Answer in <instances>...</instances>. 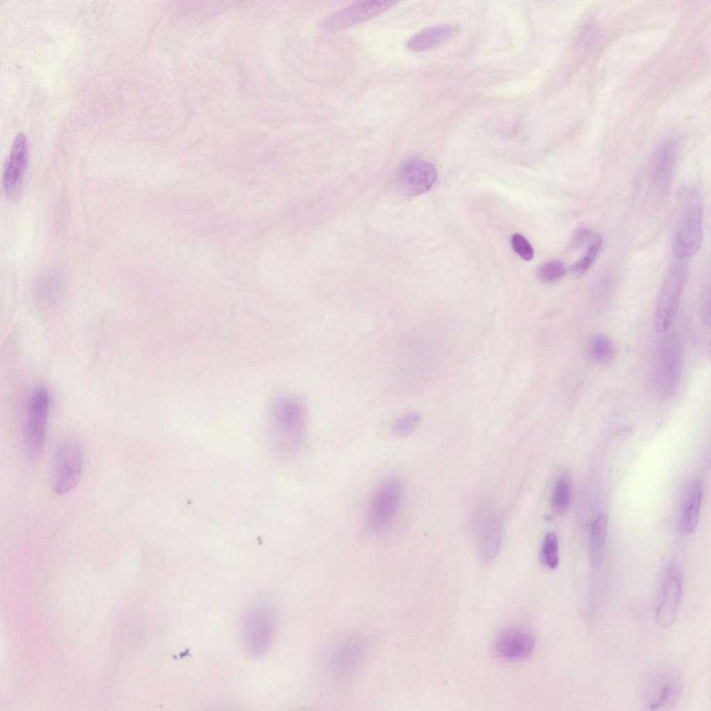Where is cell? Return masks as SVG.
I'll use <instances>...</instances> for the list:
<instances>
[{
  "instance_id": "cell-1",
  "label": "cell",
  "mask_w": 711,
  "mask_h": 711,
  "mask_svg": "<svg viewBox=\"0 0 711 711\" xmlns=\"http://www.w3.org/2000/svg\"><path fill=\"white\" fill-rule=\"evenodd\" d=\"M306 424L304 403L296 396L277 399L269 413V434L275 448L281 453L291 454L302 442Z\"/></svg>"
},
{
  "instance_id": "cell-2",
  "label": "cell",
  "mask_w": 711,
  "mask_h": 711,
  "mask_svg": "<svg viewBox=\"0 0 711 711\" xmlns=\"http://www.w3.org/2000/svg\"><path fill=\"white\" fill-rule=\"evenodd\" d=\"M683 197L672 245L674 255L680 260L698 251L703 237V206L699 194L690 191Z\"/></svg>"
},
{
  "instance_id": "cell-3",
  "label": "cell",
  "mask_w": 711,
  "mask_h": 711,
  "mask_svg": "<svg viewBox=\"0 0 711 711\" xmlns=\"http://www.w3.org/2000/svg\"><path fill=\"white\" fill-rule=\"evenodd\" d=\"M403 494L401 478L388 475L376 487L371 497L367 514V528L378 532L386 528L395 518Z\"/></svg>"
},
{
  "instance_id": "cell-4",
  "label": "cell",
  "mask_w": 711,
  "mask_h": 711,
  "mask_svg": "<svg viewBox=\"0 0 711 711\" xmlns=\"http://www.w3.org/2000/svg\"><path fill=\"white\" fill-rule=\"evenodd\" d=\"M687 274V265L680 261L674 264L664 276L654 311L655 327L658 333H664L671 326L683 296Z\"/></svg>"
},
{
  "instance_id": "cell-5",
  "label": "cell",
  "mask_w": 711,
  "mask_h": 711,
  "mask_svg": "<svg viewBox=\"0 0 711 711\" xmlns=\"http://www.w3.org/2000/svg\"><path fill=\"white\" fill-rule=\"evenodd\" d=\"M683 367V349L676 333L669 334L660 343L655 367V387L664 399L673 396L678 387Z\"/></svg>"
},
{
  "instance_id": "cell-6",
  "label": "cell",
  "mask_w": 711,
  "mask_h": 711,
  "mask_svg": "<svg viewBox=\"0 0 711 711\" xmlns=\"http://www.w3.org/2000/svg\"><path fill=\"white\" fill-rule=\"evenodd\" d=\"M276 615L271 605L258 603L250 607L243 618L242 637L247 653L260 656L269 649L274 635Z\"/></svg>"
},
{
  "instance_id": "cell-7",
  "label": "cell",
  "mask_w": 711,
  "mask_h": 711,
  "mask_svg": "<svg viewBox=\"0 0 711 711\" xmlns=\"http://www.w3.org/2000/svg\"><path fill=\"white\" fill-rule=\"evenodd\" d=\"M49 394L43 387L33 392L24 427V446L26 457L36 460L41 455L47 433Z\"/></svg>"
},
{
  "instance_id": "cell-8",
  "label": "cell",
  "mask_w": 711,
  "mask_h": 711,
  "mask_svg": "<svg viewBox=\"0 0 711 711\" xmlns=\"http://www.w3.org/2000/svg\"><path fill=\"white\" fill-rule=\"evenodd\" d=\"M83 469V455L79 445L72 440L58 444L53 458V488L59 495L72 491L78 484Z\"/></svg>"
},
{
  "instance_id": "cell-9",
  "label": "cell",
  "mask_w": 711,
  "mask_h": 711,
  "mask_svg": "<svg viewBox=\"0 0 711 711\" xmlns=\"http://www.w3.org/2000/svg\"><path fill=\"white\" fill-rule=\"evenodd\" d=\"M437 178L434 166L419 158L407 159L397 169L394 183L402 195L413 197L428 191Z\"/></svg>"
},
{
  "instance_id": "cell-10",
  "label": "cell",
  "mask_w": 711,
  "mask_h": 711,
  "mask_svg": "<svg viewBox=\"0 0 711 711\" xmlns=\"http://www.w3.org/2000/svg\"><path fill=\"white\" fill-rule=\"evenodd\" d=\"M474 528L480 563L487 566L497 556L502 543V522L491 508H483L476 515Z\"/></svg>"
},
{
  "instance_id": "cell-11",
  "label": "cell",
  "mask_w": 711,
  "mask_h": 711,
  "mask_svg": "<svg viewBox=\"0 0 711 711\" xmlns=\"http://www.w3.org/2000/svg\"><path fill=\"white\" fill-rule=\"evenodd\" d=\"M682 576L674 563L666 567L655 610V619L660 627L669 628L674 623L682 596Z\"/></svg>"
},
{
  "instance_id": "cell-12",
  "label": "cell",
  "mask_w": 711,
  "mask_h": 711,
  "mask_svg": "<svg viewBox=\"0 0 711 711\" xmlns=\"http://www.w3.org/2000/svg\"><path fill=\"white\" fill-rule=\"evenodd\" d=\"M397 1L392 0L358 1L330 15L324 26L331 31L351 27L368 21L393 7Z\"/></svg>"
},
{
  "instance_id": "cell-13",
  "label": "cell",
  "mask_w": 711,
  "mask_h": 711,
  "mask_svg": "<svg viewBox=\"0 0 711 711\" xmlns=\"http://www.w3.org/2000/svg\"><path fill=\"white\" fill-rule=\"evenodd\" d=\"M27 162V139L23 133H18L13 140L3 173V188L6 196L10 200L16 199L21 193Z\"/></svg>"
},
{
  "instance_id": "cell-14",
  "label": "cell",
  "mask_w": 711,
  "mask_h": 711,
  "mask_svg": "<svg viewBox=\"0 0 711 711\" xmlns=\"http://www.w3.org/2000/svg\"><path fill=\"white\" fill-rule=\"evenodd\" d=\"M677 151L674 137L666 138L655 150L650 165V181L656 197L663 200L669 191Z\"/></svg>"
},
{
  "instance_id": "cell-15",
  "label": "cell",
  "mask_w": 711,
  "mask_h": 711,
  "mask_svg": "<svg viewBox=\"0 0 711 711\" xmlns=\"http://www.w3.org/2000/svg\"><path fill=\"white\" fill-rule=\"evenodd\" d=\"M535 649V639L528 631L507 628L499 632L493 643L494 653L505 660H520L529 657Z\"/></svg>"
},
{
  "instance_id": "cell-16",
  "label": "cell",
  "mask_w": 711,
  "mask_h": 711,
  "mask_svg": "<svg viewBox=\"0 0 711 711\" xmlns=\"http://www.w3.org/2000/svg\"><path fill=\"white\" fill-rule=\"evenodd\" d=\"M681 693L680 681L672 671H664L653 677L646 693L649 710H658L671 708Z\"/></svg>"
},
{
  "instance_id": "cell-17",
  "label": "cell",
  "mask_w": 711,
  "mask_h": 711,
  "mask_svg": "<svg viewBox=\"0 0 711 711\" xmlns=\"http://www.w3.org/2000/svg\"><path fill=\"white\" fill-rule=\"evenodd\" d=\"M702 493V485L698 480H694L687 486L679 519V530L683 535L692 533L696 526Z\"/></svg>"
},
{
  "instance_id": "cell-18",
  "label": "cell",
  "mask_w": 711,
  "mask_h": 711,
  "mask_svg": "<svg viewBox=\"0 0 711 711\" xmlns=\"http://www.w3.org/2000/svg\"><path fill=\"white\" fill-rule=\"evenodd\" d=\"M455 32L450 25H437L426 28L411 37L407 47L412 51H425L442 44Z\"/></svg>"
},
{
  "instance_id": "cell-19",
  "label": "cell",
  "mask_w": 711,
  "mask_h": 711,
  "mask_svg": "<svg viewBox=\"0 0 711 711\" xmlns=\"http://www.w3.org/2000/svg\"><path fill=\"white\" fill-rule=\"evenodd\" d=\"M62 282L60 278L52 273L40 276L34 287L35 301L42 306L53 304L62 292Z\"/></svg>"
},
{
  "instance_id": "cell-20",
  "label": "cell",
  "mask_w": 711,
  "mask_h": 711,
  "mask_svg": "<svg viewBox=\"0 0 711 711\" xmlns=\"http://www.w3.org/2000/svg\"><path fill=\"white\" fill-rule=\"evenodd\" d=\"M608 533V519L603 513L594 519L590 534L591 561L593 567H599Z\"/></svg>"
},
{
  "instance_id": "cell-21",
  "label": "cell",
  "mask_w": 711,
  "mask_h": 711,
  "mask_svg": "<svg viewBox=\"0 0 711 711\" xmlns=\"http://www.w3.org/2000/svg\"><path fill=\"white\" fill-rule=\"evenodd\" d=\"M359 651L358 645L353 640L343 643L333 656V669L338 672H344L349 669L358 660Z\"/></svg>"
},
{
  "instance_id": "cell-22",
  "label": "cell",
  "mask_w": 711,
  "mask_h": 711,
  "mask_svg": "<svg viewBox=\"0 0 711 711\" xmlns=\"http://www.w3.org/2000/svg\"><path fill=\"white\" fill-rule=\"evenodd\" d=\"M540 560L550 569H555L559 563L558 542L555 533H547L543 539L540 550Z\"/></svg>"
},
{
  "instance_id": "cell-23",
  "label": "cell",
  "mask_w": 711,
  "mask_h": 711,
  "mask_svg": "<svg viewBox=\"0 0 711 711\" xmlns=\"http://www.w3.org/2000/svg\"><path fill=\"white\" fill-rule=\"evenodd\" d=\"M571 501V487L565 478H560L556 482L552 494L551 505L553 511L558 514L564 513L569 508Z\"/></svg>"
},
{
  "instance_id": "cell-24",
  "label": "cell",
  "mask_w": 711,
  "mask_h": 711,
  "mask_svg": "<svg viewBox=\"0 0 711 711\" xmlns=\"http://www.w3.org/2000/svg\"><path fill=\"white\" fill-rule=\"evenodd\" d=\"M603 239L601 235H596L589 241V244L585 256L576 261L572 266V271L577 276L585 274L593 265L602 245Z\"/></svg>"
},
{
  "instance_id": "cell-25",
  "label": "cell",
  "mask_w": 711,
  "mask_h": 711,
  "mask_svg": "<svg viewBox=\"0 0 711 711\" xmlns=\"http://www.w3.org/2000/svg\"><path fill=\"white\" fill-rule=\"evenodd\" d=\"M614 353L612 341L605 335L599 334L594 336L589 344V354L592 358L598 362L608 361Z\"/></svg>"
},
{
  "instance_id": "cell-26",
  "label": "cell",
  "mask_w": 711,
  "mask_h": 711,
  "mask_svg": "<svg viewBox=\"0 0 711 711\" xmlns=\"http://www.w3.org/2000/svg\"><path fill=\"white\" fill-rule=\"evenodd\" d=\"M565 273L566 267L562 261L551 260L538 268L537 276L542 283H552L562 278Z\"/></svg>"
},
{
  "instance_id": "cell-27",
  "label": "cell",
  "mask_w": 711,
  "mask_h": 711,
  "mask_svg": "<svg viewBox=\"0 0 711 711\" xmlns=\"http://www.w3.org/2000/svg\"><path fill=\"white\" fill-rule=\"evenodd\" d=\"M421 415L417 412H408L396 418L392 424V433L399 437L409 435L417 426Z\"/></svg>"
},
{
  "instance_id": "cell-28",
  "label": "cell",
  "mask_w": 711,
  "mask_h": 711,
  "mask_svg": "<svg viewBox=\"0 0 711 711\" xmlns=\"http://www.w3.org/2000/svg\"><path fill=\"white\" fill-rule=\"evenodd\" d=\"M511 245L515 253L523 260L529 261L534 257V250L528 240L522 235L516 233L512 236Z\"/></svg>"
},
{
  "instance_id": "cell-29",
  "label": "cell",
  "mask_w": 711,
  "mask_h": 711,
  "mask_svg": "<svg viewBox=\"0 0 711 711\" xmlns=\"http://www.w3.org/2000/svg\"><path fill=\"white\" fill-rule=\"evenodd\" d=\"M591 235L592 231L589 228L585 226L579 227L571 236V246L575 248L580 247L589 240Z\"/></svg>"
},
{
  "instance_id": "cell-30",
  "label": "cell",
  "mask_w": 711,
  "mask_h": 711,
  "mask_svg": "<svg viewBox=\"0 0 711 711\" xmlns=\"http://www.w3.org/2000/svg\"><path fill=\"white\" fill-rule=\"evenodd\" d=\"M703 313L705 322L710 324V288L705 290L703 299Z\"/></svg>"
}]
</instances>
